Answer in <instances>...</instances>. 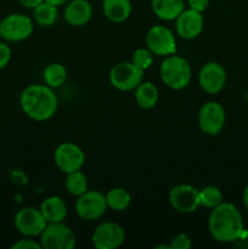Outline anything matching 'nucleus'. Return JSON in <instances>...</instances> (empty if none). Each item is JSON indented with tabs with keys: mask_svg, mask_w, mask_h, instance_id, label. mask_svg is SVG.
I'll return each instance as SVG.
<instances>
[{
	"mask_svg": "<svg viewBox=\"0 0 248 249\" xmlns=\"http://www.w3.org/2000/svg\"><path fill=\"white\" fill-rule=\"evenodd\" d=\"M212 237L221 243L233 242L243 233V220L240 211L231 203L221 202L213 208L208 219Z\"/></svg>",
	"mask_w": 248,
	"mask_h": 249,
	"instance_id": "nucleus-1",
	"label": "nucleus"
},
{
	"mask_svg": "<svg viewBox=\"0 0 248 249\" xmlns=\"http://www.w3.org/2000/svg\"><path fill=\"white\" fill-rule=\"evenodd\" d=\"M22 111L33 121L43 122L51 118L57 109V97L50 87L41 84H32L22 91Z\"/></svg>",
	"mask_w": 248,
	"mask_h": 249,
	"instance_id": "nucleus-2",
	"label": "nucleus"
},
{
	"mask_svg": "<svg viewBox=\"0 0 248 249\" xmlns=\"http://www.w3.org/2000/svg\"><path fill=\"white\" fill-rule=\"evenodd\" d=\"M160 79L168 88L181 90L191 82L192 71L190 63L181 56L170 55L162 62L159 68Z\"/></svg>",
	"mask_w": 248,
	"mask_h": 249,
	"instance_id": "nucleus-3",
	"label": "nucleus"
},
{
	"mask_svg": "<svg viewBox=\"0 0 248 249\" xmlns=\"http://www.w3.org/2000/svg\"><path fill=\"white\" fill-rule=\"evenodd\" d=\"M77 243L71 228L61 223H48L40 235V245L44 249H72Z\"/></svg>",
	"mask_w": 248,
	"mask_h": 249,
	"instance_id": "nucleus-4",
	"label": "nucleus"
},
{
	"mask_svg": "<svg viewBox=\"0 0 248 249\" xmlns=\"http://www.w3.org/2000/svg\"><path fill=\"white\" fill-rule=\"evenodd\" d=\"M143 78V71L133 62H121L112 67L109 72V83L121 91H131L140 85Z\"/></svg>",
	"mask_w": 248,
	"mask_h": 249,
	"instance_id": "nucleus-5",
	"label": "nucleus"
},
{
	"mask_svg": "<svg viewBox=\"0 0 248 249\" xmlns=\"http://www.w3.org/2000/svg\"><path fill=\"white\" fill-rule=\"evenodd\" d=\"M33 21L22 14H11L0 22V36L6 41H22L33 33Z\"/></svg>",
	"mask_w": 248,
	"mask_h": 249,
	"instance_id": "nucleus-6",
	"label": "nucleus"
},
{
	"mask_svg": "<svg viewBox=\"0 0 248 249\" xmlns=\"http://www.w3.org/2000/svg\"><path fill=\"white\" fill-rule=\"evenodd\" d=\"M14 224L21 235L26 237H35L41 235L45 226L48 225V221L41 214L40 209L26 207L15 214Z\"/></svg>",
	"mask_w": 248,
	"mask_h": 249,
	"instance_id": "nucleus-7",
	"label": "nucleus"
},
{
	"mask_svg": "<svg viewBox=\"0 0 248 249\" xmlns=\"http://www.w3.org/2000/svg\"><path fill=\"white\" fill-rule=\"evenodd\" d=\"M146 45L153 55L168 56L177 51V40L169 28L164 26H153L146 34Z\"/></svg>",
	"mask_w": 248,
	"mask_h": 249,
	"instance_id": "nucleus-8",
	"label": "nucleus"
},
{
	"mask_svg": "<svg viewBox=\"0 0 248 249\" xmlns=\"http://www.w3.org/2000/svg\"><path fill=\"white\" fill-rule=\"evenodd\" d=\"M106 209V196L99 191L84 192L75 202V212L84 220L91 221L101 218Z\"/></svg>",
	"mask_w": 248,
	"mask_h": 249,
	"instance_id": "nucleus-9",
	"label": "nucleus"
},
{
	"mask_svg": "<svg viewBox=\"0 0 248 249\" xmlns=\"http://www.w3.org/2000/svg\"><path fill=\"white\" fill-rule=\"evenodd\" d=\"M53 160L58 169L63 173L79 170L85 162V155L82 148L72 142H63L58 146L53 153Z\"/></svg>",
	"mask_w": 248,
	"mask_h": 249,
	"instance_id": "nucleus-10",
	"label": "nucleus"
},
{
	"mask_svg": "<svg viewBox=\"0 0 248 249\" xmlns=\"http://www.w3.org/2000/svg\"><path fill=\"white\" fill-rule=\"evenodd\" d=\"M169 203L179 213H192L201 206L199 191L191 185H177L169 191Z\"/></svg>",
	"mask_w": 248,
	"mask_h": 249,
	"instance_id": "nucleus-11",
	"label": "nucleus"
},
{
	"mask_svg": "<svg viewBox=\"0 0 248 249\" xmlns=\"http://www.w3.org/2000/svg\"><path fill=\"white\" fill-rule=\"evenodd\" d=\"M225 123V111L218 102H207L198 112V125L203 133L216 135Z\"/></svg>",
	"mask_w": 248,
	"mask_h": 249,
	"instance_id": "nucleus-12",
	"label": "nucleus"
},
{
	"mask_svg": "<svg viewBox=\"0 0 248 249\" xmlns=\"http://www.w3.org/2000/svg\"><path fill=\"white\" fill-rule=\"evenodd\" d=\"M124 238V229L111 221L99 225L92 233V243L97 249H116L123 245Z\"/></svg>",
	"mask_w": 248,
	"mask_h": 249,
	"instance_id": "nucleus-13",
	"label": "nucleus"
},
{
	"mask_svg": "<svg viewBox=\"0 0 248 249\" xmlns=\"http://www.w3.org/2000/svg\"><path fill=\"white\" fill-rule=\"evenodd\" d=\"M198 82L202 89L207 94H218L223 90L226 83V72L223 66L218 62L206 63L201 68L198 74Z\"/></svg>",
	"mask_w": 248,
	"mask_h": 249,
	"instance_id": "nucleus-14",
	"label": "nucleus"
},
{
	"mask_svg": "<svg viewBox=\"0 0 248 249\" xmlns=\"http://www.w3.org/2000/svg\"><path fill=\"white\" fill-rule=\"evenodd\" d=\"M175 21H177L175 28H177V36H181L182 39H187V40L195 39L203 31V16L201 12H197L192 9L184 10Z\"/></svg>",
	"mask_w": 248,
	"mask_h": 249,
	"instance_id": "nucleus-15",
	"label": "nucleus"
},
{
	"mask_svg": "<svg viewBox=\"0 0 248 249\" xmlns=\"http://www.w3.org/2000/svg\"><path fill=\"white\" fill-rule=\"evenodd\" d=\"M63 15L66 22L71 26H84L91 18L92 6L88 0H72L67 4Z\"/></svg>",
	"mask_w": 248,
	"mask_h": 249,
	"instance_id": "nucleus-16",
	"label": "nucleus"
},
{
	"mask_svg": "<svg viewBox=\"0 0 248 249\" xmlns=\"http://www.w3.org/2000/svg\"><path fill=\"white\" fill-rule=\"evenodd\" d=\"M40 212L48 223H61L67 215V206L57 196H50L43 201Z\"/></svg>",
	"mask_w": 248,
	"mask_h": 249,
	"instance_id": "nucleus-17",
	"label": "nucleus"
},
{
	"mask_svg": "<svg viewBox=\"0 0 248 249\" xmlns=\"http://www.w3.org/2000/svg\"><path fill=\"white\" fill-rule=\"evenodd\" d=\"M152 11L163 21H173L185 10L184 0H152Z\"/></svg>",
	"mask_w": 248,
	"mask_h": 249,
	"instance_id": "nucleus-18",
	"label": "nucleus"
},
{
	"mask_svg": "<svg viewBox=\"0 0 248 249\" xmlns=\"http://www.w3.org/2000/svg\"><path fill=\"white\" fill-rule=\"evenodd\" d=\"M102 10L107 18L112 22L121 23L130 16L131 2L130 0H104Z\"/></svg>",
	"mask_w": 248,
	"mask_h": 249,
	"instance_id": "nucleus-19",
	"label": "nucleus"
},
{
	"mask_svg": "<svg viewBox=\"0 0 248 249\" xmlns=\"http://www.w3.org/2000/svg\"><path fill=\"white\" fill-rule=\"evenodd\" d=\"M135 100L143 109H150L158 101V89L150 82H141L135 89Z\"/></svg>",
	"mask_w": 248,
	"mask_h": 249,
	"instance_id": "nucleus-20",
	"label": "nucleus"
},
{
	"mask_svg": "<svg viewBox=\"0 0 248 249\" xmlns=\"http://www.w3.org/2000/svg\"><path fill=\"white\" fill-rule=\"evenodd\" d=\"M33 14L35 22L41 27L53 26L57 21L58 17L57 6L45 1V0L33 10Z\"/></svg>",
	"mask_w": 248,
	"mask_h": 249,
	"instance_id": "nucleus-21",
	"label": "nucleus"
},
{
	"mask_svg": "<svg viewBox=\"0 0 248 249\" xmlns=\"http://www.w3.org/2000/svg\"><path fill=\"white\" fill-rule=\"evenodd\" d=\"M130 201V194L123 187H114L109 190L106 195L107 207L117 212H122L128 208Z\"/></svg>",
	"mask_w": 248,
	"mask_h": 249,
	"instance_id": "nucleus-22",
	"label": "nucleus"
},
{
	"mask_svg": "<svg viewBox=\"0 0 248 249\" xmlns=\"http://www.w3.org/2000/svg\"><path fill=\"white\" fill-rule=\"evenodd\" d=\"M43 78L48 87L58 88L65 84L66 79H67V71H66L65 66L61 63H50L44 70Z\"/></svg>",
	"mask_w": 248,
	"mask_h": 249,
	"instance_id": "nucleus-23",
	"label": "nucleus"
},
{
	"mask_svg": "<svg viewBox=\"0 0 248 249\" xmlns=\"http://www.w3.org/2000/svg\"><path fill=\"white\" fill-rule=\"evenodd\" d=\"M66 189L71 195L79 197L84 192L88 191V179L85 174L79 170L68 173L66 178Z\"/></svg>",
	"mask_w": 248,
	"mask_h": 249,
	"instance_id": "nucleus-24",
	"label": "nucleus"
},
{
	"mask_svg": "<svg viewBox=\"0 0 248 249\" xmlns=\"http://www.w3.org/2000/svg\"><path fill=\"white\" fill-rule=\"evenodd\" d=\"M223 202V194L215 186H206L199 191V203L206 208H215Z\"/></svg>",
	"mask_w": 248,
	"mask_h": 249,
	"instance_id": "nucleus-25",
	"label": "nucleus"
},
{
	"mask_svg": "<svg viewBox=\"0 0 248 249\" xmlns=\"http://www.w3.org/2000/svg\"><path fill=\"white\" fill-rule=\"evenodd\" d=\"M153 53H151L150 49H138L134 51L133 57H131V62L140 70L146 71L153 61Z\"/></svg>",
	"mask_w": 248,
	"mask_h": 249,
	"instance_id": "nucleus-26",
	"label": "nucleus"
},
{
	"mask_svg": "<svg viewBox=\"0 0 248 249\" xmlns=\"http://www.w3.org/2000/svg\"><path fill=\"white\" fill-rule=\"evenodd\" d=\"M192 246V241L186 233H177L170 240V249H189Z\"/></svg>",
	"mask_w": 248,
	"mask_h": 249,
	"instance_id": "nucleus-27",
	"label": "nucleus"
},
{
	"mask_svg": "<svg viewBox=\"0 0 248 249\" xmlns=\"http://www.w3.org/2000/svg\"><path fill=\"white\" fill-rule=\"evenodd\" d=\"M41 248L43 247H41L40 243H38L34 240H31V238L19 240L11 246V249H41Z\"/></svg>",
	"mask_w": 248,
	"mask_h": 249,
	"instance_id": "nucleus-28",
	"label": "nucleus"
},
{
	"mask_svg": "<svg viewBox=\"0 0 248 249\" xmlns=\"http://www.w3.org/2000/svg\"><path fill=\"white\" fill-rule=\"evenodd\" d=\"M11 60V49L7 44L0 41V70L6 67Z\"/></svg>",
	"mask_w": 248,
	"mask_h": 249,
	"instance_id": "nucleus-29",
	"label": "nucleus"
},
{
	"mask_svg": "<svg viewBox=\"0 0 248 249\" xmlns=\"http://www.w3.org/2000/svg\"><path fill=\"white\" fill-rule=\"evenodd\" d=\"M187 2H189L190 9L195 10L197 12H201V14L209 5V0H187Z\"/></svg>",
	"mask_w": 248,
	"mask_h": 249,
	"instance_id": "nucleus-30",
	"label": "nucleus"
},
{
	"mask_svg": "<svg viewBox=\"0 0 248 249\" xmlns=\"http://www.w3.org/2000/svg\"><path fill=\"white\" fill-rule=\"evenodd\" d=\"M44 0H19L21 5L26 9H32L34 10L38 5H40Z\"/></svg>",
	"mask_w": 248,
	"mask_h": 249,
	"instance_id": "nucleus-31",
	"label": "nucleus"
},
{
	"mask_svg": "<svg viewBox=\"0 0 248 249\" xmlns=\"http://www.w3.org/2000/svg\"><path fill=\"white\" fill-rule=\"evenodd\" d=\"M45 1L50 2V4L55 5V6H61V5L66 4V2H68L70 0H45Z\"/></svg>",
	"mask_w": 248,
	"mask_h": 249,
	"instance_id": "nucleus-32",
	"label": "nucleus"
},
{
	"mask_svg": "<svg viewBox=\"0 0 248 249\" xmlns=\"http://www.w3.org/2000/svg\"><path fill=\"white\" fill-rule=\"evenodd\" d=\"M243 203H245V207L247 208V211H248V186L246 187L245 194H243Z\"/></svg>",
	"mask_w": 248,
	"mask_h": 249,
	"instance_id": "nucleus-33",
	"label": "nucleus"
}]
</instances>
